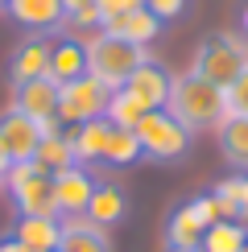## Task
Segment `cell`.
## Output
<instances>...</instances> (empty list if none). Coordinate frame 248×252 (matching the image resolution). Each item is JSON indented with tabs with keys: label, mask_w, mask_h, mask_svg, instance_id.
Segmentation results:
<instances>
[{
	"label": "cell",
	"mask_w": 248,
	"mask_h": 252,
	"mask_svg": "<svg viewBox=\"0 0 248 252\" xmlns=\"http://www.w3.org/2000/svg\"><path fill=\"white\" fill-rule=\"evenodd\" d=\"M165 108L178 116L190 132L199 128H215L223 116H227V103H223V87H215V83L199 79L194 70H186V75L174 79L170 87V103Z\"/></svg>",
	"instance_id": "1"
},
{
	"label": "cell",
	"mask_w": 248,
	"mask_h": 252,
	"mask_svg": "<svg viewBox=\"0 0 248 252\" xmlns=\"http://www.w3.org/2000/svg\"><path fill=\"white\" fill-rule=\"evenodd\" d=\"M149 62V50L141 46V41H128V37H116V33H99L87 37V75L99 79L103 87H124L128 75L137 66Z\"/></svg>",
	"instance_id": "2"
},
{
	"label": "cell",
	"mask_w": 248,
	"mask_h": 252,
	"mask_svg": "<svg viewBox=\"0 0 248 252\" xmlns=\"http://www.w3.org/2000/svg\"><path fill=\"white\" fill-rule=\"evenodd\" d=\"M13 207L21 219H54L58 198H54V174H46L37 161H17L4 178Z\"/></svg>",
	"instance_id": "3"
},
{
	"label": "cell",
	"mask_w": 248,
	"mask_h": 252,
	"mask_svg": "<svg viewBox=\"0 0 248 252\" xmlns=\"http://www.w3.org/2000/svg\"><path fill=\"white\" fill-rule=\"evenodd\" d=\"M132 132H137V141H141V157H149V161H178V157L190 153V141H194V132L186 128L170 108L145 112Z\"/></svg>",
	"instance_id": "4"
},
{
	"label": "cell",
	"mask_w": 248,
	"mask_h": 252,
	"mask_svg": "<svg viewBox=\"0 0 248 252\" xmlns=\"http://www.w3.org/2000/svg\"><path fill=\"white\" fill-rule=\"evenodd\" d=\"M244 66H248V50H244V41L232 37V33H215V37L199 41L194 62H190V70H194L199 79L215 83V87H223V91L240 79Z\"/></svg>",
	"instance_id": "5"
},
{
	"label": "cell",
	"mask_w": 248,
	"mask_h": 252,
	"mask_svg": "<svg viewBox=\"0 0 248 252\" xmlns=\"http://www.w3.org/2000/svg\"><path fill=\"white\" fill-rule=\"evenodd\" d=\"M108 95H112V87H103L91 75L66 83L58 91V124H87V120L108 116Z\"/></svg>",
	"instance_id": "6"
},
{
	"label": "cell",
	"mask_w": 248,
	"mask_h": 252,
	"mask_svg": "<svg viewBox=\"0 0 248 252\" xmlns=\"http://www.w3.org/2000/svg\"><path fill=\"white\" fill-rule=\"evenodd\" d=\"M50 50H54V33H25L8 54V83H33L50 75Z\"/></svg>",
	"instance_id": "7"
},
{
	"label": "cell",
	"mask_w": 248,
	"mask_h": 252,
	"mask_svg": "<svg viewBox=\"0 0 248 252\" xmlns=\"http://www.w3.org/2000/svg\"><path fill=\"white\" fill-rule=\"evenodd\" d=\"M58 83L54 79H33V83H21V87H13V112H21V116H29L33 124H41V128H58Z\"/></svg>",
	"instance_id": "8"
},
{
	"label": "cell",
	"mask_w": 248,
	"mask_h": 252,
	"mask_svg": "<svg viewBox=\"0 0 248 252\" xmlns=\"http://www.w3.org/2000/svg\"><path fill=\"white\" fill-rule=\"evenodd\" d=\"M91 190H95V174L87 165H70V170L54 174V198H58V215L66 219H83L91 203Z\"/></svg>",
	"instance_id": "9"
},
{
	"label": "cell",
	"mask_w": 248,
	"mask_h": 252,
	"mask_svg": "<svg viewBox=\"0 0 248 252\" xmlns=\"http://www.w3.org/2000/svg\"><path fill=\"white\" fill-rule=\"evenodd\" d=\"M41 124H33L29 116H21V112L8 108L4 116H0V149H4L8 161H33V153H37V141H41Z\"/></svg>",
	"instance_id": "10"
},
{
	"label": "cell",
	"mask_w": 248,
	"mask_h": 252,
	"mask_svg": "<svg viewBox=\"0 0 248 252\" xmlns=\"http://www.w3.org/2000/svg\"><path fill=\"white\" fill-rule=\"evenodd\" d=\"M170 87H174V75L161 66L157 58H149L145 66H137V70L128 75V83H124V91H128L141 108H149V112L170 103Z\"/></svg>",
	"instance_id": "11"
},
{
	"label": "cell",
	"mask_w": 248,
	"mask_h": 252,
	"mask_svg": "<svg viewBox=\"0 0 248 252\" xmlns=\"http://www.w3.org/2000/svg\"><path fill=\"white\" fill-rule=\"evenodd\" d=\"M87 75V41L75 33H54V50H50V79L58 87L75 83Z\"/></svg>",
	"instance_id": "12"
},
{
	"label": "cell",
	"mask_w": 248,
	"mask_h": 252,
	"mask_svg": "<svg viewBox=\"0 0 248 252\" xmlns=\"http://www.w3.org/2000/svg\"><path fill=\"white\" fill-rule=\"evenodd\" d=\"M83 219H87L91 227H103V232L116 227V223H124V219H128V194H124V186H116V182H95Z\"/></svg>",
	"instance_id": "13"
},
{
	"label": "cell",
	"mask_w": 248,
	"mask_h": 252,
	"mask_svg": "<svg viewBox=\"0 0 248 252\" xmlns=\"http://www.w3.org/2000/svg\"><path fill=\"white\" fill-rule=\"evenodd\" d=\"M8 17H13L17 25L33 29V33H58V29L66 25L62 0H13V4H8Z\"/></svg>",
	"instance_id": "14"
},
{
	"label": "cell",
	"mask_w": 248,
	"mask_h": 252,
	"mask_svg": "<svg viewBox=\"0 0 248 252\" xmlns=\"http://www.w3.org/2000/svg\"><path fill=\"white\" fill-rule=\"evenodd\" d=\"M103 33H116V37H128V41H141V46H149L153 37L161 33V21L149 13L145 4L128 8V13H116V17H103L99 21Z\"/></svg>",
	"instance_id": "15"
},
{
	"label": "cell",
	"mask_w": 248,
	"mask_h": 252,
	"mask_svg": "<svg viewBox=\"0 0 248 252\" xmlns=\"http://www.w3.org/2000/svg\"><path fill=\"white\" fill-rule=\"evenodd\" d=\"M112 128H116V124H112L108 116L87 120V124H75L70 141H75L79 165H103V157H108V141H112Z\"/></svg>",
	"instance_id": "16"
},
{
	"label": "cell",
	"mask_w": 248,
	"mask_h": 252,
	"mask_svg": "<svg viewBox=\"0 0 248 252\" xmlns=\"http://www.w3.org/2000/svg\"><path fill=\"white\" fill-rule=\"evenodd\" d=\"M215 136H219V153L227 165H236L240 174H248V116H227L215 124Z\"/></svg>",
	"instance_id": "17"
},
{
	"label": "cell",
	"mask_w": 248,
	"mask_h": 252,
	"mask_svg": "<svg viewBox=\"0 0 248 252\" xmlns=\"http://www.w3.org/2000/svg\"><path fill=\"white\" fill-rule=\"evenodd\" d=\"M33 161H37L46 174H58V170H70V165H79V157H75V141H70V132H62V128H50V132H41Z\"/></svg>",
	"instance_id": "18"
},
{
	"label": "cell",
	"mask_w": 248,
	"mask_h": 252,
	"mask_svg": "<svg viewBox=\"0 0 248 252\" xmlns=\"http://www.w3.org/2000/svg\"><path fill=\"white\" fill-rule=\"evenodd\" d=\"M13 240L29 252H58L62 244V219H17V232Z\"/></svg>",
	"instance_id": "19"
},
{
	"label": "cell",
	"mask_w": 248,
	"mask_h": 252,
	"mask_svg": "<svg viewBox=\"0 0 248 252\" xmlns=\"http://www.w3.org/2000/svg\"><path fill=\"white\" fill-rule=\"evenodd\" d=\"M203 232H207V223L199 219L194 203H182V207H174L170 223H165V244L170 248H199Z\"/></svg>",
	"instance_id": "20"
},
{
	"label": "cell",
	"mask_w": 248,
	"mask_h": 252,
	"mask_svg": "<svg viewBox=\"0 0 248 252\" xmlns=\"http://www.w3.org/2000/svg\"><path fill=\"white\" fill-rule=\"evenodd\" d=\"M58 252H112V240L103 227H91L87 219H66Z\"/></svg>",
	"instance_id": "21"
},
{
	"label": "cell",
	"mask_w": 248,
	"mask_h": 252,
	"mask_svg": "<svg viewBox=\"0 0 248 252\" xmlns=\"http://www.w3.org/2000/svg\"><path fill=\"white\" fill-rule=\"evenodd\" d=\"M199 252H248V227L236 219H219L203 232Z\"/></svg>",
	"instance_id": "22"
},
{
	"label": "cell",
	"mask_w": 248,
	"mask_h": 252,
	"mask_svg": "<svg viewBox=\"0 0 248 252\" xmlns=\"http://www.w3.org/2000/svg\"><path fill=\"white\" fill-rule=\"evenodd\" d=\"M145 112H149V108H141V103L132 99L124 87H116V91L108 95V120L116 124V128H137Z\"/></svg>",
	"instance_id": "23"
},
{
	"label": "cell",
	"mask_w": 248,
	"mask_h": 252,
	"mask_svg": "<svg viewBox=\"0 0 248 252\" xmlns=\"http://www.w3.org/2000/svg\"><path fill=\"white\" fill-rule=\"evenodd\" d=\"M141 157V141L132 128H112V141H108V157L103 165H132Z\"/></svg>",
	"instance_id": "24"
},
{
	"label": "cell",
	"mask_w": 248,
	"mask_h": 252,
	"mask_svg": "<svg viewBox=\"0 0 248 252\" xmlns=\"http://www.w3.org/2000/svg\"><path fill=\"white\" fill-rule=\"evenodd\" d=\"M223 103H227V112H232V116H248V66L240 70V79L223 91Z\"/></svg>",
	"instance_id": "25"
},
{
	"label": "cell",
	"mask_w": 248,
	"mask_h": 252,
	"mask_svg": "<svg viewBox=\"0 0 248 252\" xmlns=\"http://www.w3.org/2000/svg\"><path fill=\"white\" fill-rule=\"evenodd\" d=\"M145 8H149L157 21H174L186 13V0H145Z\"/></svg>",
	"instance_id": "26"
},
{
	"label": "cell",
	"mask_w": 248,
	"mask_h": 252,
	"mask_svg": "<svg viewBox=\"0 0 248 252\" xmlns=\"http://www.w3.org/2000/svg\"><path fill=\"white\" fill-rule=\"evenodd\" d=\"M137 4H145V0H95L99 21L103 17H116V13H128V8H137Z\"/></svg>",
	"instance_id": "27"
},
{
	"label": "cell",
	"mask_w": 248,
	"mask_h": 252,
	"mask_svg": "<svg viewBox=\"0 0 248 252\" xmlns=\"http://www.w3.org/2000/svg\"><path fill=\"white\" fill-rule=\"evenodd\" d=\"M87 4H95V0H62V8H66V21L79 13V8H87Z\"/></svg>",
	"instance_id": "28"
},
{
	"label": "cell",
	"mask_w": 248,
	"mask_h": 252,
	"mask_svg": "<svg viewBox=\"0 0 248 252\" xmlns=\"http://www.w3.org/2000/svg\"><path fill=\"white\" fill-rule=\"evenodd\" d=\"M0 252H29V248H21L13 236H0Z\"/></svg>",
	"instance_id": "29"
},
{
	"label": "cell",
	"mask_w": 248,
	"mask_h": 252,
	"mask_svg": "<svg viewBox=\"0 0 248 252\" xmlns=\"http://www.w3.org/2000/svg\"><path fill=\"white\" fill-rule=\"evenodd\" d=\"M8 170H13V161H8V157H4V149H0V182L8 178Z\"/></svg>",
	"instance_id": "30"
},
{
	"label": "cell",
	"mask_w": 248,
	"mask_h": 252,
	"mask_svg": "<svg viewBox=\"0 0 248 252\" xmlns=\"http://www.w3.org/2000/svg\"><path fill=\"white\" fill-rule=\"evenodd\" d=\"M8 4H13V0H0V13H8Z\"/></svg>",
	"instance_id": "31"
},
{
	"label": "cell",
	"mask_w": 248,
	"mask_h": 252,
	"mask_svg": "<svg viewBox=\"0 0 248 252\" xmlns=\"http://www.w3.org/2000/svg\"><path fill=\"white\" fill-rule=\"evenodd\" d=\"M170 252H199V248H170Z\"/></svg>",
	"instance_id": "32"
},
{
	"label": "cell",
	"mask_w": 248,
	"mask_h": 252,
	"mask_svg": "<svg viewBox=\"0 0 248 252\" xmlns=\"http://www.w3.org/2000/svg\"><path fill=\"white\" fill-rule=\"evenodd\" d=\"M244 29H248V4H244Z\"/></svg>",
	"instance_id": "33"
}]
</instances>
